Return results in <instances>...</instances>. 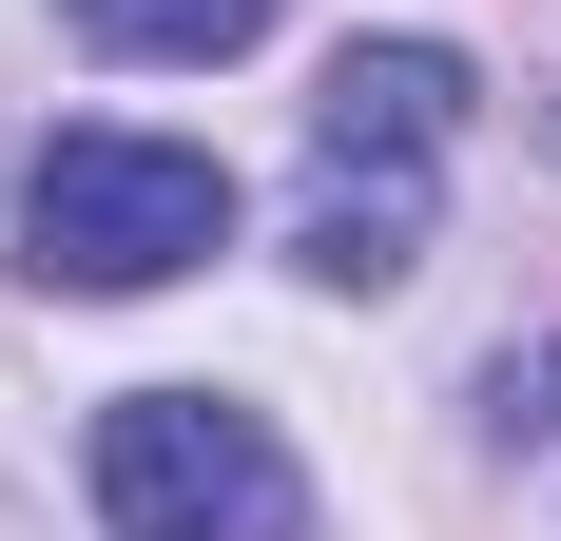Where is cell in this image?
<instances>
[{
    "instance_id": "cell-1",
    "label": "cell",
    "mask_w": 561,
    "mask_h": 541,
    "mask_svg": "<svg viewBox=\"0 0 561 541\" xmlns=\"http://www.w3.org/2000/svg\"><path fill=\"white\" fill-rule=\"evenodd\" d=\"M446 136H465V58L446 39H348L330 58V97H310V156H330V194H310V290H407Z\"/></svg>"
},
{
    "instance_id": "cell-2",
    "label": "cell",
    "mask_w": 561,
    "mask_h": 541,
    "mask_svg": "<svg viewBox=\"0 0 561 541\" xmlns=\"http://www.w3.org/2000/svg\"><path fill=\"white\" fill-rule=\"evenodd\" d=\"M20 252H39V290H174L194 252H232V174L194 156V136H39V174H20Z\"/></svg>"
},
{
    "instance_id": "cell-3",
    "label": "cell",
    "mask_w": 561,
    "mask_h": 541,
    "mask_svg": "<svg viewBox=\"0 0 561 541\" xmlns=\"http://www.w3.org/2000/svg\"><path fill=\"white\" fill-rule=\"evenodd\" d=\"M98 522L116 541H310V484L214 387H116L98 406Z\"/></svg>"
},
{
    "instance_id": "cell-4",
    "label": "cell",
    "mask_w": 561,
    "mask_h": 541,
    "mask_svg": "<svg viewBox=\"0 0 561 541\" xmlns=\"http://www.w3.org/2000/svg\"><path fill=\"white\" fill-rule=\"evenodd\" d=\"M98 58H252L272 39V0H58Z\"/></svg>"
}]
</instances>
